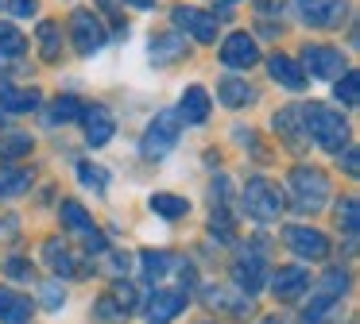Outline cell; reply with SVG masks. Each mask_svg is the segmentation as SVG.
<instances>
[{"label": "cell", "mask_w": 360, "mask_h": 324, "mask_svg": "<svg viewBox=\"0 0 360 324\" xmlns=\"http://www.w3.org/2000/svg\"><path fill=\"white\" fill-rule=\"evenodd\" d=\"M298 116H302V131L321 147V151H341L345 147V139H349V120H345L337 108L310 100L306 108H298Z\"/></svg>", "instance_id": "1"}, {"label": "cell", "mask_w": 360, "mask_h": 324, "mask_svg": "<svg viewBox=\"0 0 360 324\" xmlns=\"http://www.w3.org/2000/svg\"><path fill=\"white\" fill-rule=\"evenodd\" d=\"M345 290H349V274L345 270H326L318 282V290L310 293V305L298 313V324H326L337 316V309H341V297Z\"/></svg>", "instance_id": "2"}, {"label": "cell", "mask_w": 360, "mask_h": 324, "mask_svg": "<svg viewBox=\"0 0 360 324\" xmlns=\"http://www.w3.org/2000/svg\"><path fill=\"white\" fill-rule=\"evenodd\" d=\"M287 189L298 212H321L329 201V177L318 166H295L287 174Z\"/></svg>", "instance_id": "3"}, {"label": "cell", "mask_w": 360, "mask_h": 324, "mask_svg": "<svg viewBox=\"0 0 360 324\" xmlns=\"http://www.w3.org/2000/svg\"><path fill=\"white\" fill-rule=\"evenodd\" d=\"M264 274H267V239H248L233 259V282L240 290H248L252 297L264 285Z\"/></svg>", "instance_id": "4"}, {"label": "cell", "mask_w": 360, "mask_h": 324, "mask_svg": "<svg viewBox=\"0 0 360 324\" xmlns=\"http://www.w3.org/2000/svg\"><path fill=\"white\" fill-rule=\"evenodd\" d=\"M240 205L256 224H271V220H279V212H283V193L275 189L267 177H248V185H244V193H240Z\"/></svg>", "instance_id": "5"}, {"label": "cell", "mask_w": 360, "mask_h": 324, "mask_svg": "<svg viewBox=\"0 0 360 324\" xmlns=\"http://www.w3.org/2000/svg\"><path fill=\"white\" fill-rule=\"evenodd\" d=\"M179 135H182V123H179V116L167 108V112H159L155 120L148 123V131H143V139H140V151H143V158H163V154H171L174 151V143H179Z\"/></svg>", "instance_id": "6"}, {"label": "cell", "mask_w": 360, "mask_h": 324, "mask_svg": "<svg viewBox=\"0 0 360 324\" xmlns=\"http://www.w3.org/2000/svg\"><path fill=\"white\" fill-rule=\"evenodd\" d=\"M70 35H74V50H78L82 58H94V54L105 46V23H101V15L89 12V8H74Z\"/></svg>", "instance_id": "7"}, {"label": "cell", "mask_w": 360, "mask_h": 324, "mask_svg": "<svg viewBox=\"0 0 360 324\" xmlns=\"http://www.w3.org/2000/svg\"><path fill=\"white\" fill-rule=\"evenodd\" d=\"M283 243L298 255V259H310V262H321L329 255V236L318 228H302V224H290L283 228Z\"/></svg>", "instance_id": "8"}, {"label": "cell", "mask_w": 360, "mask_h": 324, "mask_svg": "<svg viewBox=\"0 0 360 324\" xmlns=\"http://www.w3.org/2000/svg\"><path fill=\"white\" fill-rule=\"evenodd\" d=\"M295 4H298V15H302V23H310V27H321V31L341 27V20L349 15V0H295Z\"/></svg>", "instance_id": "9"}, {"label": "cell", "mask_w": 360, "mask_h": 324, "mask_svg": "<svg viewBox=\"0 0 360 324\" xmlns=\"http://www.w3.org/2000/svg\"><path fill=\"white\" fill-rule=\"evenodd\" d=\"M302 62L314 77H321V81H337V77L345 74V54L337 50V46H326V43H306Z\"/></svg>", "instance_id": "10"}, {"label": "cell", "mask_w": 360, "mask_h": 324, "mask_svg": "<svg viewBox=\"0 0 360 324\" xmlns=\"http://www.w3.org/2000/svg\"><path fill=\"white\" fill-rule=\"evenodd\" d=\"M171 20H174V31H190L198 43H217V15L205 12V8H186V4H179V8L171 12Z\"/></svg>", "instance_id": "11"}, {"label": "cell", "mask_w": 360, "mask_h": 324, "mask_svg": "<svg viewBox=\"0 0 360 324\" xmlns=\"http://www.w3.org/2000/svg\"><path fill=\"white\" fill-rule=\"evenodd\" d=\"M58 216H63V228L78 231V236L86 239V251H109V243H105V236L94 228V216H89L86 208L78 205V201H63V208H58Z\"/></svg>", "instance_id": "12"}, {"label": "cell", "mask_w": 360, "mask_h": 324, "mask_svg": "<svg viewBox=\"0 0 360 324\" xmlns=\"http://www.w3.org/2000/svg\"><path fill=\"white\" fill-rule=\"evenodd\" d=\"M217 58H221V66H229V69H252L259 62V46L248 31H233V35L221 43Z\"/></svg>", "instance_id": "13"}, {"label": "cell", "mask_w": 360, "mask_h": 324, "mask_svg": "<svg viewBox=\"0 0 360 324\" xmlns=\"http://www.w3.org/2000/svg\"><path fill=\"white\" fill-rule=\"evenodd\" d=\"M186 290H155L148 301H143V320L148 324H171L174 316L186 309Z\"/></svg>", "instance_id": "14"}, {"label": "cell", "mask_w": 360, "mask_h": 324, "mask_svg": "<svg viewBox=\"0 0 360 324\" xmlns=\"http://www.w3.org/2000/svg\"><path fill=\"white\" fill-rule=\"evenodd\" d=\"M210 112H213V100H210V93L202 89V85H186V93H182V100H179V123H190V128H202L205 120H210Z\"/></svg>", "instance_id": "15"}, {"label": "cell", "mask_w": 360, "mask_h": 324, "mask_svg": "<svg viewBox=\"0 0 360 324\" xmlns=\"http://www.w3.org/2000/svg\"><path fill=\"white\" fill-rule=\"evenodd\" d=\"M82 128H86V143L89 147H105L112 139V131H117V120H112V112L105 104H86Z\"/></svg>", "instance_id": "16"}, {"label": "cell", "mask_w": 360, "mask_h": 324, "mask_svg": "<svg viewBox=\"0 0 360 324\" xmlns=\"http://www.w3.org/2000/svg\"><path fill=\"white\" fill-rule=\"evenodd\" d=\"M306 290H310V270H306V266H283V270H275L271 293L279 301H298Z\"/></svg>", "instance_id": "17"}, {"label": "cell", "mask_w": 360, "mask_h": 324, "mask_svg": "<svg viewBox=\"0 0 360 324\" xmlns=\"http://www.w3.org/2000/svg\"><path fill=\"white\" fill-rule=\"evenodd\" d=\"M39 89H27V85H12V81H0V112H12V116H24L32 108H39Z\"/></svg>", "instance_id": "18"}, {"label": "cell", "mask_w": 360, "mask_h": 324, "mask_svg": "<svg viewBox=\"0 0 360 324\" xmlns=\"http://www.w3.org/2000/svg\"><path fill=\"white\" fill-rule=\"evenodd\" d=\"M267 74H271L283 89H290V93H302L306 89L302 66H298L295 58H287V54H271V58H267Z\"/></svg>", "instance_id": "19"}, {"label": "cell", "mask_w": 360, "mask_h": 324, "mask_svg": "<svg viewBox=\"0 0 360 324\" xmlns=\"http://www.w3.org/2000/svg\"><path fill=\"white\" fill-rule=\"evenodd\" d=\"M43 259H47V266L58 274V282H63V278H74V274H86L63 239H47V243H43Z\"/></svg>", "instance_id": "20"}, {"label": "cell", "mask_w": 360, "mask_h": 324, "mask_svg": "<svg viewBox=\"0 0 360 324\" xmlns=\"http://www.w3.org/2000/svg\"><path fill=\"white\" fill-rule=\"evenodd\" d=\"M32 297L24 293L8 290V285H0V324H27L32 320Z\"/></svg>", "instance_id": "21"}, {"label": "cell", "mask_w": 360, "mask_h": 324, "mask_svg": "<svg viewBox=\"0 0 360 324\" xmlns=\"http://www.w3.org/2000/svg\"><path fill=\"white\" fill-rule=\"evenodd\" d=\"M148 50H151V58H155V62H179L182 54H186V39H182V31L171 27V31H163V35L151 39Z\"/></svg>", "instance_id": "22"}, {"label": "cell", "mask_w": 360, "mask_h": 324, "mask_svg": "<svg viewBox=\"0 0 360 324\" xmlns=\"http://www.w3.org/2000/svg\"><path fill=\"white\" fill-rule=\"evenodd\" d=\"M35 139L32 131H20V128H8V131H0V158L12 162V158H24V154H32Z\"/></svg>", "instance_id": "23"}, {"label": "cell", "mask_w": 360, "mask_h": 324, "mask_svg": "<svg viewBox=\"0 0 360 324\" xmlns=\"http://www.w3.org/2000/svg\"><path fill=\"white\" fill-rule=\"evenodd\" d=\"M217 97H221L225 108H244V104L256 100V93H252V85L240 81V77H225V81L217 85Z\"/></svg>", "instance_id": "24"}, {"label": "cell", "mask_w": 360, "mask_h": 324, "mask_svg": "<svg viewBox=\"0 0 360 324\" xmlns=\"http://www.w3.org/2000/svg\"><path fill=\"white\" fill-rule=\"evenodd\" d=\"M82 112H86V100H78L74 93H66V97H58L55 104L47 108V123L51 128H58V123H74V120H82Z\"/></svg>", "instance_id": "25"}, {"label": "cell", "mask_w": 360, "mask_h": 324, "mask_svg": "<svg viewBox=\"0 0 360 324\" xmlns=\"http://www.w3.org/2000/svg\"><path fill=\"white\" fill-rule=\"evenodd\" d=\"M205 301H210L213 309L221 305L229 316H236V320L252 316V301H248V297H236V293H229V290H205Z\"/></svg>", "instance_id": "26"}, {"label": "cell", "mask_w": 360, "mask_h": 324, "mask_svg": "<svg viewBox=\"0 0 360 324\" xmlns=\"http://www.w3.org/2000/svg\"><path fill=\"white\" fill-rule=\"evenodd\" d=\"M140 266H143V278H148V282H159V278H167L171 266H179V255H171V251H143Z\"/></svg>", "instance_id": "27"}, {"label": "cell", "mask_w": 360, "mask_h": 324, "mask_svg": "<svg viewBox=\"0 0 360 324\" xmlns=\"http://www.w3.org/2000/svg\"><path fill=\"white\" fill-rule=\"evenodd\" d=\"M39 54L47 62H58L63 58V27L55 20H43L39 23Z\"/></svg>", "instance_id": "28"}, {"label": "cell", "mask_w": 360, "mask_h": 324, "mask_svg": "<svg viewBox=\"0 0 360 324\" xmlns=\"http://www.w3.org/2000/svg\"><path fill=\"white\" fill-rule=\"evenodd\" d=\"M151 212H159L163 220H179L190 212V201L179 193H151Z\"/></svg>", "instance_id": "29"}, {"label": "cell", "mask_w": 360, "mask_h": 324, "mask_svg": "<svg viewBox=\"0 0 360 324\" xmlns=\"http://www.w3.org/2000/svg\"><path fill=\"white\" fill-rule=\"evenodd\" d=\"M337 224L345 228V243H349V251H356V197L337 201Z\"/></svg>", "instance_id": "30"}, {"label": "cell", "mask_w": 360, "mask_h": 324, "mask_svg": "<svg viewBox=\"0 0 360 324\" xmlns=\"http://www.w3.org/2000/svg\"><path fill=\"white\" fill-rule=\"evenodd\" d=\"M24 50H27L24 31L12 27V23H0V58H20Z\"/></svg>", "instance_id": "31"}, {"label": "cell", "mask_w": 360, "mask_h": 324, "mask_svg": "<svg viewBox=\"0 0 360 324\" xmlns=\"http://www.w3.org/2000/svg\"><path fill=\"white\" fill-rule=\"evenodd\" d=\"M27 185H32V174H27L24 166H0V193L16 197V193L27 189Z\"/></svg>", "instance_id": "32"}, {"label": "cell", "mask_w": 360, "mask_h": 324, "mask_svg": "<svg viewBox=\"0 0 360 324\" xmlns=\"http://www.w3.org/2000/svg\"><path fill=\"white\" fill-rule=\"evenodd\" d=\"M78 182L94 193H105L109 189V170L97 166V162H78Z\"/></svg>", "instance_id": "33"}, {"label": "cell", "mask_w": 360, "mask_h": 324, "mask_svg": "<svg viewBox=\"0 0 360 324\" xmlns=\"http://www.w3.org/2000/svg\"><path fill=\"white\" fill-rule=\"evenodd\" d=\"M275 131L298 143V139H302V116H298V108H279V112H275Z\"/></svg>", "instance_id": "34"}, {"label": "cell", "mask_w": 360, "mask_h": 324, "mask_svg": "<svg viewBox=\"0 0 360 324\" xmlns=\"http://www.w3.org/2000/svg\"><path fill=\"white\" fill-rule=\"evenodd\" d=\"M356 85H360V74H356V69H345V74L337 77V89H333V97L341 100V104H349V108H352V104L360 100Z\"/></svg>", "instance_id": "35"}, {"label": "cell", "mask_w": 360, "mask_h": 324, "mask_svg": "<svg viewBox=\"0 0 360 324\" xmlns=\"http://www.w3.org/2000/svg\"><path fill=\"white\" fill-rule=\"evenodd\" d=\"M4 274L12 278V282H32V262L24 259V255H8V259H4Z\"/></svg>", "instance_id": "36"}, {"label": "cell", "mask_w": 360, "mask_h": 324, "mask_svg": "<svg viewBox=\"0 0 360 324\" xmlns=\"http://www.w3.org/2000/svg\"><path fill=\"white\" fill-rule=\"evenodd\" d=\"M210 228H213V236L233 239V216H229V208H225V205H213V220H210Z\"/></svg>", "instance_id": "37"}, {"label": "cell", "mask_w": 360, "mask_h": 324, "mask_svg": "<svg viewBox=\"0 0 360 324\" xmlns=\"http://www.w3.org/2000/svg\"><path fill=\"white\" fill-rule=\"evenodd\" d=\"M94 316H97V320L109 324V320H124L128 313L117 305V297H101V301H97V309H94Z\"/></svg>", "instance_id": "38"}, {"label": "cell", "mask_w": 360, "mask_h": 324, "mask_svg": "<svg viewBox=\"0 0 360 324\" xmlns=\"http://www.w3.org/2000/svg\"><path fill=\"white\" fill-rule=\"evenodd\" d=\"M39 301H43L47 309H63V305H66V290H63V282H47V285L39 290Z\"/></svg>", "instance_id": "39"}, {"label": "cell", "mask_w": 360, "mask_h": 324, "mask_svg": "<svg viewBox=\"0 0 360 324\" xmlns=\"http://www.w3.org/2000/svg\"><path fill=\"white\" fill-rule=\"evenodd\" d=\"M112 297H117V305L124 309V313H132V309H136V290H132V285H128V282H120Z\"/></svg>", "instance_id": "40"}, {"label": "cell", "mask_w": 360, "mask_h": 324, "mask_svg": "<svg viewBox=\"0 0 360 324\" xmlns=\"http://www.w3.org/2000/svg\"><path fill=\"white\" fill-rule=\"evenodd\" d=\"M128 262H132V259H128L124 251H109V270H112V274H124Z\"/></svg>", "instance_id": "41"}, {"label": "cell", "mask_w": 360, "mask_h": 324, "mask_svg": "<svg viewBox=\"0 0 360 324\" xmlns=\"http://www.w3.org/2000/svg\"><path fill=\"white\" fill-rule=\"evenodd\" d=\"M8 4H12V12H16V15H35V12H39V0H8Z\"/></svg>", "instance_id": "42"}, {"label": "cell", "mask_w": 360, "mask_h": 324, "mask_svg": "<svg viewBox=\"0 0 360 324\" xmlns=\"http://www.w3.org/2000/svg\"><path fill=\"white\" fill-rule=\"evenodd\" d=\"M210 197H213V205L229 197V177H213V185H210Z\"/></svg>", "instance_id": "43"}, {"label": "cell", "mask_w": 360, "mask_h": 324, "mask_svg": "<svg viewBox=\"0 0 360 324\" xmlns=\"http://www.w3.org/2000/svg\"><path fill=\"white\" fill-rule=\"evenodd\" d=\"M256 12L259 15H279L283 12V0H256Z\"/></svg>", "instance_id": "44"}, {"label": "cell", "mask_w": 360, "mask_h": 324, "mask_svg": "<svg viewBox=\"0 0 360 324\" xmlns=\"http://www.w3.org/2000/svg\"><path fill=\"white\" fill-rule=\"evenodd\" d=\"M341 151H345V174L356 177V147H341Z\"/></svg>", "instance_id": "45"}, {"label": "cell", "mask_w": 360, "mask_h": 324, "mask_svg": "<svg viewBox=\"0 0 360 324\" xmlns=\"http://www.w3.org/2000/svg\"><path fill=\"white\" fill-rule=\"evenodd\" d=\"M128 4H132V8H143V12H148V8H155V0H128Z\"/></svg>", "instance_id": "46"}, {"label": "cell", "mask_w": 360, "mask_h": 324, "mask_svg": "<svg viewBox=\"0 0 360 324\" xmlns=\"http://www.w3.org/2000/svg\"><path fill=\"white\" fill-rule=\"evenodd\" d=\"M259 324H283V320H279V316H264Z\"/></svg>", "instance_id": "47"}, {"label": "cell", "mask_w": 360, "mask_h": 324, "mask_svg": "<svg viewBox=\"0 0 360 324\" xmlns=\"http://www.w3.org/2000/svg\"><path fill=\"white\" fill-rule=\"evenodd\" d=\"M4 4H8V0H0V8H4Z\"/></svg>", "instance_id": "48"}, {"label": "cell", "mask_w": 360, "mask_h": 324, "mask_svg": "<svg viewBox=\"0 0 360 324\" xmlns=\"http://www.w3.org/2000/svg\"><path fill=\"white\" fill-rule=\"evenodd\" d=\"M225 4H236V0H225Z\"/></svg>", "instance_id": "49"}]
</instances>
